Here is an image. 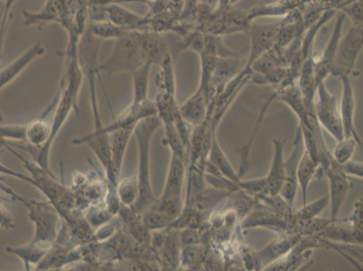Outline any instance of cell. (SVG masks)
I'll use <instances>...</instances> for the list:
<instances>
[{
    "label": "cell",
    "instance_id": "1",
    "mask_svg": "<svg viewBox=\"0 0 363 271\" xmlns=\"http://www.w3.org/2000/svg\"><path fill=\"white\" fill-rule=\"evenodd\" d=\"M62 55L66 58L65 70L58 89V101L54 112V117H52L51 136L48 143L44 148H33L28 144L26 146L25 145L18 146L19 148L29 152L33 161L48 171H51V150L56 137L64 127L72 112L79 111L78 99L84 76L78 60L77 49L64 52Z\"/></svg>",
    "mask_w": 363,
    "mask_h": 271
},
{
    "label": "cell",
    "instance_id": "2",
    "mask_svg": "<svg viewBox=\"0 0 363 271\" xmlns=\"http://www.w3.org/2000/svg\"><path fill=\"white\" fill-rule=\"evenodd\" d=\"M162 125L157 116L145 118L135 128L138 145V167L137 179L138 184V197L132 209L141 214L150 208L157 200L155 196L152 184L150 170V148L153 136Z\"/></svg>",
    "mask_w": 363,
    "mask_h": 271
},
{
    "label": "cell",
    "instance_id": "3",
    "mask_svg": "<svg viewBox=\"0 0 363 271\" xmlns=\"http://www.w3.org/2000/svg\"><path fill=\"white\" fill-rule=\"evenodd\" d=\"M21 204L28 209V218L34 226L33 241L52 247L61 230V216L51 201L28 200Z\"/></svg>",
    "mask_w": 363,
    "mask_h": 271
},
{
    "label": "cell",
    "instance_id": "4",
    "mask_svg": "<svg viewBox=\"0 0 363 271\" xmlns=\"http://www.w3.org/2000/svg\"><path fill=\"white\" fill-rule=\"evenodd\" d=\"M146 64L138 45L137 31H128L115 40L113 48L106 60L99 65L100 72L112 74L117 72L133 74Z\"/></svg>",
    "mask_w": 363,
    "mask_h": 271
},
{
    "label": "cell",
    "instance_id": "5",
    "mask_svg": "<svg viewBox=\"0 0 363 271\" xmlns=\"http://www.w3.org/2000/svg\"><path fill=\"white\" fill-rule=\"evenodd\" d=\"M313 110L320 126L325 128L336 141L345 138L339 106L335 96L326 88L325 82L318 85Z\"/></svg>",
    "mask_w": 363,
    "mask_h": 271
},
{
    "label": "cell",
    "instance_id": "6",
    "mask_svg": "<svg viewBox=\"0 0 363 271\" xmlns=\"http://www.w3.org/2000/svg\"><path fill=\"white\" fill-rule=\"evenodd\" d=\"M137 125L136 122L128 121L118 115L111 123L105 125L104 131L110 137L112 167L118 180L121 178L125 154Z\"/></svg>",
    "mask_w": 363,
    "mask_h": 271
},
{
    "label": "cell",
    "instance_id": "7",
    "mask_svg": "<svg viewBox=\"0 0 363 271\" xmlns=\"http://www.w3.org/2000/svg\"><path fill=\"white\" fill-rule=\"evenodd\" d=\"M362 48V26L352 25L346 35L340 39L331 74L341 77L351 74Z\"/></svg>",
    "mask_w": 363,
    "mask_h": 271
},
{
    "label": "cell",
    "instance_id": "8",
    "mask_svg": "<svg viewBox=\"0 0 363 271\" xmlns=\"http://www.w3.org/2000/svg\"><path fill=\"white\" fill-rule=\"evenodd\" d=\"M305 147H303L301 128H296L295 137L293 140L291 154L288 160H285V178L279 194L286 203L294 206L296 193H298V180H296V168H298L300 157H301Z\"/></svg>",
    "mask_w": 363,
    "mask_h": 271
},
{
    "label": "cell",
    "instance_id": "9",
    "mask_svg": "<svg viewBox=\"0 0 363 271\" xmlns=\"http://www.w3.org/2000/svg\"><path fill=\"white\" fill-rule=\"evenodd\" d=\"M280 28V22L272 23V24H257L250 23V49L247 55V65H252L262 55L267 51L272 50L275 46L277 35Z\"/></svg>",
    "mask_w": 363,
    "mask_h": 271
},
{
    "label": "cell",
    "instance_id": "10",
    "mask_svg": "<svg viewBox=\"0 0 363 271\" xmlns=\"http://www.w3.org/2000/svg\"><path fill=\"white\" fill-rule=\"evenodd\" d=\"M289 220V218L257 203L255 207L242 220L240 228L242 230L257 227L267 228L280 234H288Z\"/></svg>",
    "mask_w": 363,
    "mask_h": 271
},
{
    "label": "cell",
    "instance_id": "11",
    "mask_svg": "<svg viewBox=\"0 0 363 271\" xmlns=\"http://www.w3.org/2000/svg\"><path fill=\"white\" fill-rule=\"evenodd\" d=\"M57 101L58 94H56L54 100L43 114L26 125V141L29 146L40 148L48 145L51 136L52 117Z\"/></svg>",
    "mask_w": 363,
    "mask_h": 271
},
{
    "label": "cell",
    "instance_id": "12",
    "mask_svg": "<svg viewBox=\"0 0 363 271\" xmlns=\"http://www.w3.org/2000/svg\"><path fill=\"white\" fill-rule=\"evenodd\" d=\"M329 182V204L331 206L330 218L337 219L342 204H345L350 190L349 178L341 170L340 165L335 163L325 171Z\"/></svg>",
    "mask_w": 363,
    "mask_h": 271
},
{
    "label": "cell",
    "instance_id": "13",
    "mask_svg": "<svg viewBox=\"0 0 363 271\" xmlns=\"http://www.w3.org/2000/svg\"><path fill=\"white\" fill-rule=\"evenodd\" d=\"M45 52V45L41 42H36L14 60L0 69V91L14 82L33 62Z\"/></svg>",
    "mask_w": 363,
    "mask_h": 271
},
{
    "label": "cell",
    "instance_id": "14",
    "mask_svg": "<svg viewBox=\"0 0 363 271\" xmlns=\"http://www.w3.org/2000/svg\"><path fill=\"white\" fill-rule=\"evenodd\" d=\"M342 94L341 99V105L339 106L340 115L343 128L345 138H353L362 145L361 138L356 131L354 126L355 117V96L353 91L352 84L350 74L342 76Z\"/></svg>",
    "mask_w": 363,
    "mask_h": 271
},
{
    "label": "cell",
    "instance_id": "15",
    "mask_svg": "<svg viewBox=\"0 0 363 271\" xmlns=\"http://www.w3.org/2000/svg\"><path fill=\"white\" fill-rule=\"evenodd\" d=\"M137 36L138 45L145 62H150L152 65H160L164 56L171 54L168 50L167 41L160 35V33L150 31V29L138 31Z\"/></svg>",
    "mask_w": 363,
    "mask_h": 271
},
{
    "label": "cell",
    "instance_id": "16",
    "mask_svg": "<svg viewBox=\"0 0 363 271\" xmlns=\"http://www.w3.org/2000/svg\"><path fill=\"white\" fill-rule=\"evenodd\" d=\"M300 234H280L272 243L259 251H254L257 270L265 269L267 265L285 256L301 239Z\"/></svg>",
    "mask_w": 363,
    "mask_h": 271
},
{
    "label": "cell",
    "instance_id": "17",
    "mask_svg": "<svg viewBox=\"0 0 363 271\" xmlns=\"http://www.w3.org/2000/svg\"><path fill=\"white\" fill-rule=\"evenodd\" d=\"M108 21L128 31H147L150 29L147 16H140L122 6L120 3L108 2L104 6ZM151 31V29H150Z\"/></svg>",
    "mask_w": 363,
    "mask_h": 271
},
{
    "label": "cell",
    "instance_id": "18",
    "mask_svg": "<svg viewBox=\"0 0 363 271\" xmlns=\"http://www.w3.org/2000/svg\"><path fill=\"white\" fill-rule=\"evenodd\" d=\"M186 161L184 158L171 153L166 184L160 199H182V190L186 172Z\"/></svg>",
    "mask_w": 363,
    "mask_h": 271
},
{
    "label": "cell",
    "instance_id": "19",
    "mask_svg": "<svg viewBox=\"0 0 363 271\" xmlns=\"http://www.w3.org/2000/svg\"><path fill=\"white\" fill-rule=\"evenodd\" d=\"M179 111L183 120L191 127L194 128L203 123L209 111V100L206 92L198 87L197 91L189 99L179 105Z\"/></svg>",
    "mask_w": 363,
    "mask_h": 271
},
{
    "label": "cell",
    "instance_id": "20",
    "mask_svg": "<svg viewBox=\"0 0 363 271\" xmlns=\"http://www.w3.org/2000/svg\"><path fill=\"white\" fill-rule=\"evenodd\" d=\"M274 153L272 166L266 177V194H278L285 178V158L284 147L285 140L278 137L273 138Z\"/></svg>",
    "mask_w": 363,
    "mask_h": 271
},
{
    "label": "cell",
    "instance_id": "21",
    "mask_svg": "<svg viewBox=\"0 0 363 271\" xmlns=\"http://www.w3.org/2000/svg\"><path fill=\"white\" fill-rule=\"evenodd\" d=\"M318 236L335 243L362 244V231L356 229L347 219L337 218Z\"/></svg>",
    "mask_w": 363,
    "mask_h": 271
},
{
    "label": "cell",
    "instance_id": "22",
    "mask_svg": "<svg viewBox=\"0 0 363 271\" xmlns=\"http://www.w3.org/2000/svg\"><path fill=\"white\" fill-rule=\"evenodd\" d=\"M296 84H298L300 92H301L303 102H305L308 114L315 115V110H313V104H315V98L318 84L315 80L311 55L303 62L302 67L300 69Z\"/></svg>",
    "mask_w": 363,
    "mask_h": 271
},
{
    "label": "cell",
    "instance_id": "23",
    "mask_svg": "<svg viewBox=\"0 0 363 271\" xmlns=\"http://www.w3.org/2000/svg\"><path fill=\"white\" fill-rule=\"evenodd\" d=\"M51 248L31 240L22 245H6L5 250L19 258L24 263L26 270H29L32 265L38 266L44 260Z\"/></svg>",
    "mask_w": 363,
    "mask_h": 271
},
{
    "label": "cell",
    "instance_id": "24",
    "mask_svg": "<svg viewBox=\"0 0 363 271\" xmlns=\"http://www.w3.org/2000/svg\"><path fill=\"white\" fill-rule=\"evenodd\" d=\"M206 160L213 164L214 167L219 170L220 173L222 174L224 177L239 184L240 180H242V177H240L238 172L234 170L232 163L228 160L223 148H220L219 142H218L217 140L216 133L213 136Z\"/></svg>",
    "mask_w": 363,
    "mask_h": 271
},
{
    "label": "cell",
    "instance_id": "25",
    "mask_svg": "<svg viewBox=\"0 0 363 271\" xmlns=\"http://www.w3.org/2000/svg\"><path fill=\"white\" fill-rule=\"evenodd\" d=\"M152 65L146 62L131 74L133 80V98L130 107L138 108L150 101L148 98V87H150V76Z\"/></svg>",
    "mask_w": 363,
    "mask_h": 271
},
{
    "label": "cell",
    "instance_id": "26",
    "mask_svg": "<svg viewBox=\"0 0 363 271\" xmlns=\"http://www.w3.org/2000/svg\"><path fill=\"white\" fill-rule=\"evenodd\" d=\"M319 165L313 160L310 155L303 150L296 168V180L301 188L303 204L308 203V192L310 183L318 173Z\"/></svg>",
    "mask_w": 363,
    "mask_h": 271
},
{
    "label": "cell",
    "instance_id": "27",
    "mask_svg": "<svg viewBox=\"0 0 363 271\" xmlns=\"http://www.w3.org/2000/svg\"><path fill=\"white\" fill-rule=\"evenodd\" d=\"M85 31L94 35L99 40H117L127 34L128 29L120 28L113 23L105 21H89L85 26Z\"/></svg>",
    "mask_w": 363,
    "mask_h": 271
},
{
    "label": "cell",
    "instance_id": "28",
    "mask_svg": "<svg viewBox=\"0 0 363 271\" xmlns=\"http://www.w3.org/2000/svg\"><path fill=\"white\" fill-rule=\"evenodd\" d=\"M44 22L60 24L57 0H45V4L38 12L23 11V24L25 26H31Z\"/></svg>",
    "mask_w": 363,
    "mask_h": 271
},
{
    "label": "cell",
    "instance_id": "29",
    "mask_svg": "<svg viewBox=\"0 0 363 271\" xmlns=\"http://www.w3.org/2000/svg\"><path fill=\"white\" fill-rule=\"evenodd\" d=\"M206 253L203 244L182 247L180 267L197 270V267L203 266V261L206 260Z\"/></svg>",
    "mask_w": 363,
    "mask_h": 271
},
{
    "label": "cell",
    "instance_id": "30",
    "mask_svg": "<svg viewBox=\"0 0 363 271\" xmlns=\"http://www.w3.org/2000/svg\"><path fill=\"white\" fill-rule=\"evenodd\" d=\"M117 194L121 206L127 207L134 206L138 197V184L136 175L118 180Z\"/></svg>",
    "mask_w": 363,
    "mask_h": 271
},
{
    "label": "cell",
    "instance_id": "31",
    "mask_svg": "<svg viewBox=\"0 0 363 271\" xmlns=\"http://www.w3.org/2000/svg\"><path fill=\"white\" fill-rule=\"evenodd\" d=\"M329 204V194L320 197L310 204H305L298 210H294L292 217L298 221H306L318 217Z\"/></svg>",
    "mask_w": 363,
    "mask_h": 271
},
{
    "label": "cell",
    "instance_id": "32",
    "mask_svg": "<svg viewBox=\"0 0 363 271\" xmlns=\"http://www.w3.org/2000/svg\"><path fill=\"white\" fill-rule=\"evenodd\" d=\"M140 216L145 226L150 231L166 229L174 221L173 218L153 208L143 211Z\"/></svg>",
    "mask_w": 363,
    "mask_h": 271
},
{
    "label": "cell",
    "instance_id": "33",
    "mask_svg": "<svg viewBox=\"0 0 363 271\" xmlns=\"http://www.w3.org/2000/svg\"><path fill=\"white\" fill-rule=\"evenodd\" d=\"M357 146H361L358 141L353 138H343L342 140L337 141V144L333 151V158L336 163L342 165L345 162L352 160L353 154Z\"/></svg>",
    "mask_w": 363,
    "mask_h": 271
},
{
    "label": "cell",
    "instance_id": "34",
    "mask_svg": "<svg viewBox=\"0 0 363 271\" xmlns=\"http://www.w3.org/2000/svg\"><path fill=\"white\" fill-rule=\"evenodd\" d=\"M341 12L352 21V26H362V1L352 0L342 6Z\"/></svg>",
    "mask_w": 363,
    "mask_h": 271
},
{
    "label": "cell",
    "instance_id": "35",
    "mask_svg": "<svg viewBox=\"0 0 363 271\" xmlns=\"http://www.w3.org/2000/svg\"><path fill=\"white\" fill-rule=\"evenodd\" d=\"M6 140L26 141V125L0 126V140Z\"/></svg>",
    "mask_w": 363,
    "mask_h": 271
},
{
    "label": "cell",
    "instance_id": "36",
    "mask_svg": "<svg viewBox=\"0 0 363 271\" xmlns=\"http://www.w3.org/2000/svg\"><path fill=\"white\" fill-rule=\"evenodd\" d=\"M240 189L247 192L253 197L266 194V177L256 178V179L240 180L239 183Z\"/></svg>",
    "mask_w": 363,
    "mask_h": 271
},
{
    "label": "cell",
    "instance_id": "37",
    "mask_svg": "<svg viewBox=\"0 0 363 271\" xmlns=\"http://www.w3.org/2000/svg\"><path fill=\"white\" fill-rule=\"evenodd\" d=\"M11 19L6 18V6L4 0H0V58H1L5 39Z\"/></svg>",
    "mask_w": 363,
    "mask_h": 271
},
{
    "label": "cell",
    "instance_id": "38",
    "mask_svg": "<svg viewBox=\"0 0 363 271\" xmlns=\"http://www.w3.org/2000/svg\"><path fill=\"white\" fill-rule=\"evenodd\" d=\"M340 167H341L343 173L346 175V176H352L354 177L361 178L362 179L363 177V165L362 162L353 161L350 160L345 163L340 165Z\"/></svg>",
    "mask_w": 363,
    "mask_h": 271
},
{
    "label": "cell",
    "instance_id": "39",
    "mask_svg": "<svg viewBox=\"0 0 363 271\" xmlns=\"http://www.w3.org/2000/svg\"><path fill=\"white\" fill-rule=\"evenodd\" d=\"M356 229L362 231V199L356 201L352 214L347 219Z\"/></svg>",
    "mask_w": 363,
    "mask_h": 271
},
{
    "label": "cell",
    "instance_id": "40",
    "mask_svg": "<svg viewBox=\"0 0 363 271\" xmlns=\"http://www.w3.org/2000/svg\"><path fill=\"white\" fill-rule=\"evenodd\" d=\"M15 227L11 213L6 209L3 204H0V228L6 231H11Z\"/></svg>",
    "mask_w": 363,
    "mask_h": 271
},
{
    "label": "cell",
    "instance_id": "41",
    "mask_svg": "<svg viewBox=\"0 0 363 271\" xmlns=\"http://www.w3.org/2000/svg\"><path fill=\"white\" fill-rule=\"evenodd\" d=\"M201 4L207 6L211 11H216L219 8L220 0H201Z\"/></svg>",
    "mask_w": 363,
    "mask_h": 271
},
{
    "label": "cell",
    "instance_id": "42",
    "mask_svg": "<svg viewBox=\"0 0 363 271\" xmlns=\"http://www.w3.org/2000/svg\"><path fill=\"white\" fill-rule=\"evenodd\" d=\"M5 6H6V19H12V8L18 1V0H4Z\"/></svg>",
    "mask_w": 363,
    "mask_h": 271
},
{
    "label": "cell",
    "instance_id": "43",
    "mask_svg": "<svg viewBox=\"0 0 363 271\" xmlns=\"http://www.w3.org/2000/svg\"><path fill=\"white\" fill-rule=\"evenodd\" d=\"M242 1V0H229L230 6L238 4V3Z\"/></svg>",
    "mask_w": 363,
    "mask_h": 271
}]
</instances>
